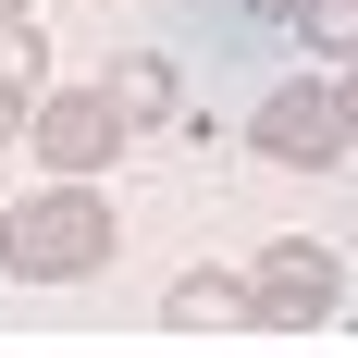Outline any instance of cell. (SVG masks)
Returning <instances> with one entry per match:
<instances>
[{
  "label": "cell",
  "mask_w": 358,
  "mask_h": 358,
  "mask_svg": "<svg viewBox=\"0 0 358 358\" xmlns=\"http://www.w3.org/2000/svg\"><path fill=\"white\" fill-rule=\"evenodd\" d=\"M334 99H346V136H358V62H334Z\"/></svg>",
  "instance_id": "11"
},
{
  "label": "cell",
  "mask_w": 358,
  "mask_h": 358,
  "mask_svg": "<svg viewBox=\"0 0 358 358\" xmlns=\"http://www.w3.org/2000/svg\"><path fill=\"white\" fill-rule=\"evenodd\" d=\"M296 37H309V50H334V62H358V0H309V13H296Z\"/></svg>",
  "instance_id": "8"
},
{
  "label": "cell",
  "mask_w": 358,
  "mask_h": 358,
  "mask_svg": "<svg viewBox=\"0 0 358 358\" xmlns=\"http://www.w3.org/2000/svg\"><path fill=\"white\" fill-rule=\"evenodd\" d=\"M0 87L50 99V37H37V13H0Z\"/></svg>",
  "instance_id": "7"
},
{
  "label": "cell",
  "mask_w": 358,
  "mask_h": 358,
  "mask_svg": "<svg viewBox=\"0 0 358 358\" xmlns=\"http://www.w3.org/2000/svg\"><path fill=\"white\" fill-rule=\"evenodd\" d=\"M111 248H124V210H111L99 173H50L0 210V272L13 285H87V272H111Z\"/></svg>",
  "instance_id": "1"
},
{
  "label": "cell",
  "mask_w": 358,
  "mask_h": 358,
  "mask_svg": "<svg viewBox=\"0 0 358 358\" xmlns=\"http://www.w3.org/2000/svg\"><path fill=\"white\" fill-rule=\"evenodd\" d=\"M111 99L136 111V136H148V124H185V74L161 62V50H124V62H111Z\"/></svg>",
  "instance_id": "6"
},
{
  "label": "cell",
  "mask_w": 358,
  "mask_h": 358,
  "mask_svg": "<svg viewBox=\"0 0 358 358\" xmlns=\"http://www.w3.org/2000/svg\"><path fill=\"white\" fill-rule=\"evenodd\" d=\"M235 13H248V25H296L309 0H235Z\"/></svg>",
  "instance_id": "10"
},
{
  "label": "cell",
  "mask_w": 358,
  "mask_h": 358,
  "mask_svg": "<svg viewBox=\"0 0 358 358\" xmlns=\"http://www.w3.org/2000/svg\"><path fill=\"white\" fill-rule=\"evenodd\" d=\"M161 334H248V272H222V259L173 272V296H161Z\"/></svg>",
  "instance_id": "5"
},
{
  "label": "cell",
  "mask_w": 358,
  "mask_h": 358,
  "mask_svg": "<svg viewBox=\"0 0 358 358\" xmlns=\"http://www.w3.org/2000/svg\"><path fill=\"white\" fill-rule=\"evenodd\" d=\"M0 13H37V0H0Z\"/></svg>",
  "instance_id": "12"
},
{
  "label": "cell",
  "mask_w": 358,
  "mask_h": 358,
  "mask_svg": "<svg viewBox=\"0 0 358 358\" xmlns=\"http://www.w3.org/2000/svg\"><path fill=\"white\" fill-rule=\"evenodd\" d=\"M248 148L259 161H285V173H334L346 161V99H334V74H296V87H259V111H248Z\"/></svg>",
  "instance_id": "3"
},
{
  "label": "cell",
  "mask_w": 358,
  "mask_h": 358,
  "mask_svg": "<svg viewBox=\"0 0 358 358\" xmlns=\"http://www.w3.org/2000/svg\"><path fill=\"white\" fill-rule=\"evenodd\" d=\"M25 124H37V99H25V87H0V148L25 136Z\"/></svg>",
  "instance_id": "9"
},
{
  "label": "cell",
  "mask_w": 358,
  "mask_h": 358,
  "mask_svg": "<svg viewBox=\"0 0 358 358\" xmlns=\"http://www.w3.org/2000/svg\"><path fill=\"white\" fill-rule=\"evenodd\" d=\"M334 309H346V259L322 235H285L248 259V334H322Z\"/></svg>",
  "instance_id": "2"
},
{
  "label": "cell",
  "mask_w": 358,
  "mask_h": 358,
  "mask_svg": "<svg viewBox=\"0 0 358 358\" xmlns=\"http://www.w3.org/2000/svg\"><path fill=\"white\" fill-rule=\"evenodd\" d=\"M124 136H136V111L111 99V74H99V87H50V99H37V124H25L37 173H111V161H124Z\"/></svg>",
  "instance_id": "4"
}]
</instances>
